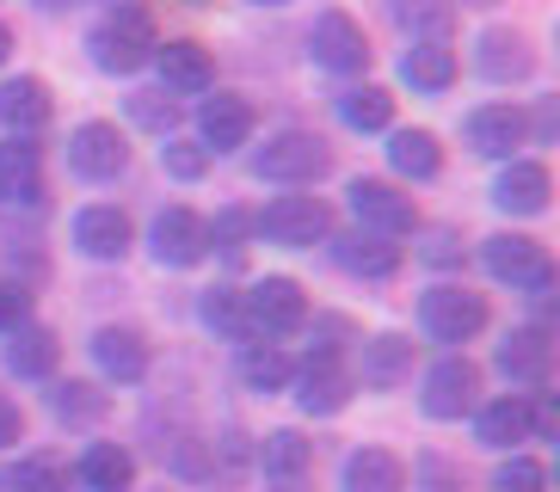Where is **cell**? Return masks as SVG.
<instances>
[{"label":"cell","mask_w":560,"mask_h":492,"mask_svg":"<svg viewBox=\"0 0 560 492\" xmlns=\"http://www.w3.org/2000/svg\"><path fill=\"white\" fill-rule=\"evenodd\" d=\"M7 49H13V32H7V25H0V62H7Z\"/></svg>","instance_id":"f6af8a7d"},{"label":"cell","mask_w":560,"mask_h":492,"mask_svg":"<svg viewBox=\"0 0 560 492\" xmlns=\"http://www.w3.org/2000/svg\"><path fill=\"white\" fill-rule=\"evenodd\" d=\"M32 320V295L19 290V283H0V332H13Z\"/></svg>","instance_id":"b9f144b4"},{"label":"cell","mask_w":560,"mask_h":492,"mask_svg":"<svg viewBox=\"0 0 560 492\" xmlns=\"http://www.w3.org/2000/svg\"><path fill=\"white\" fill-rule=\"evenodd\" d=\"M136 480V456L117 449V443H93L81 456V487L86 492H124Z\"/></svg>","instance_id":"83f0119b"},{"label":"cell","mask_w":560,"mask_h":492,"mask_svg":"<svg viewBox=\"0 0 560 492\" xmlns=\"http://www.w3.org/2000/svg\"><path fill=\"white\" fill-rule=\"evenodd\" d=\"M548 191H555V179H548L542 161H511L505 173H499V185H493V203L505 215H542Z\"/></svg>","instance_id":"d6986e66"},{"label":"cell","mask_w":560,"mask_h":492,"mask_svg":"<svg viewBox=\"0 0 560 492\" xmlns=\"http://www.w3.org/2000/svg\"><path fill=\"white\" fill-rule=\"evenodd\" d=\"M542 487H548V475L536 456H511L493 468V492H542Z\"/></svg>","instance_id":"f35d334b"},{"label":"cell","mask_w":560,"mask_h":492,"mask_svg":"<svg viewBox=\"0 0 560 492\" xmlns=\"http://www.w3.org/2000/svg\"><path fill=\"white\" fill-rule=\"evenodd\" d=\"M548 363H555V344H548L542 327H517L499 344V370L511 382H548Z\"/></svg>","instance_id":"cb8c5ba5"},{"label":"cell","mask_w":560,"mask_h":492,"mask_svg":"<svg viewBox=\"0 0 560 492\" xmlns=\"http://www.w3.org/2000/svg\"><path fill=\"white\" fill-rule=\"evenodd\" d=\"M388 13L400 19V25H412V37L425 32V37H444V25H450V0H388Z\"/></svg>","instance_id":"d590c367"},{"label":"cell","mask_w":560,"mask_h":492,"mask_svg":"<svg viewBox=\"0 0 560 492\" xmlns=\"http://www.w3.org/2000/svg\"><path fill=\"white\" fill-rule=\"evenodd\" d=\"M44 7H50V13H62V7H81V0H44Z\"/></svg>","instance_id":"bcb514c9"},{"label":"cell","mask_w":560,"mask_h":492,"mask_svg":"<svg viewBox=\"0 0 560 492\" xmlns=\"http://www.w3.org/2000/svg\"><path fill=\"white\" fill-rule=\"evenodd\" d=\"M93 363L105 382H142L149 376V339L136 327H100L93 332Z\"/></svg>","instance_id":"ac0fdd59"},{"label":"cell","mask_w":560,"mask_h":492,"mask_svg":"<svg viewBox=\"0 0 560 492\" xmlns=\"http://www.w3.org/2000/svg\"><path fill=\"white\" fill-rule=\"evenodd\" d=\"M351 215H358L370 234H382V241H395V234H407L419 215H412V197L395 191L388 179H358L351 185Z\"/></svg>","instance_id":"8fae6325"},{"label":"cell","mask_w":560,"mask_h":492,"mask_svg":"<svg viewBox=\"0 0 560 492\" xmlns=\"http://www.w3.org/2000/svg\"><path fill=\"white\" fill-rule=\"evenodd\" d=\"M253 7H283V0H253Z\"/></svg>","instance_id":"c3c4849f"},{"label":"cell","mask_w":560,"mask_h":492,"mask_svg":"<svg viewBox=\"0 0 560 492\" xmlns=\"http://www.w3.org/2000/svg\"><path fill=\"white\" fill-rule=\"evenodd\" d=\"M154 25L142 7H117V13H105L93 32H86V56H93V68H105V74H136L142 62H154Z\"/></svg>","instance_id":"6da1fadb"},{"label":"cell","mask_w":560,"mask_h":492,"mask_svg":"<svg viewBox=\"0 0 560 492\" xmlns=\"http://www.w3.org/2000/svg\"><path fill=\"white\" fill-rule=\"evenodd\" d=\"M363 388H400V382L412 376V339H400V332H376V339H363Z\"/></svg>","instance_id":"44dd1931"},{"label":"cell","mask_w":560,"mask_h":492,"mask_svg":"<svg viewBox=\"0 0 560 492\" xmlns=\"http://www.w3.org/2000/svg\"><path fill=\"white\" fill-rule=\"evenodd\" d=\"M308 56L320 68H332V74H358V68H370V37H363V25L346 7H327L308 32Z\"/></svg>","instance_id":"ba28073f"},{"label":"cell","mask_w":560,"mask_h":492,"mask_svg":"<svg viewBox=\"0 0 560 492\" xmlns=\"http://www.w3.org/2000/svg\"><path fill=\"white\" fill-rule=\"evenodd\" d=\"M388 166H395L400 179H438L444 148H438L431 130H395V142H388Z\"/></svg>","instance_id":"484cf974"},{"label":"cell","mask_w":560,"mask_h":492,"mask_svg":"<svg viewBox=\"0 0 560 492\" xmlns=\"http://www.w3.org/2000/svg\"><path fill=\"white\" fill-rule=\"evenodd\" d=\"M19 443H25V412H19V400L0 394V449H19Z\"/></svg>","instance_id":"7bdbcfd3"},{"label":"cell","mask_w":560,"mask_h":492,"mask_svg":"<svg viewBox=\"0 0 560 492\" xmlns=\"http://www.w3.org/2000/svg\"><path fill=\"white\" fill-rule=\"evenodd\" d=\"M198 130H203V154H229V148H247L253 136V105L241 93H215L198 105Z\"/></svg>","instance_id":"9a60e30c"},{"label":"cell","mask_w":560,"mask_h":492,"mask_svg":"<svg viewBox=\"0 0 560 492\" xmlns=\"http://www.w3.org/2000/svg\"><path fill=\"white\" fill-rule=\"evenodd\" d=\"M450 7H456V0H450ZM462 7H487V0H462Z\"/></svg>","instance_id":"7dc6e473"},{"label":"cell","mask_w":560,"mask_h":492,"mask_svg":"<svg viewBox=\"0 0 560 492\" xmlns=\"http://www.w3.org/2000/svg\"><path fill=\"white\" fill-rule=\"evenodd\" d=\"M203 320L215 332H229V339L247 344V308H241V290H203Z\"/></svg>","instance_id":"8d00e7d4"},{"label":"cell","mask_w":560,"mask_h":492,"mask_svg":"<svg viewBox=\"0 0 560 492\" xmlns=\"http://www.w3.org/2000/svg\"><path fill=\"white\" fill-rule=\"evenodd\" d=\"M475 68L493 86H517V81L536 74V44H529L524 32H511V25H493V32H480V44H475Z\"/></svg>","instance_id":"30bf717a"},{"label":"cell","mask_w":560,"mask_h":492,"mask_svg":"<svg viewBox=\"0 0 560 492\" xmlns=\"http://www.w3.org/2000/svg\"><path fill=\"white\" fill-rule=\"evenodd\" d=\"M346 492H407V461H400L395 449L363 443L346 461Z\"/></svg>","instance_id":"7402d4cb"},{"label":"cell","mask_w":560,"mask_h":492,"mask_svg":"<svg viewBox=\"0 0 560 492\" xmlns=\"http://www.w3.org/2000/svg\"><path fill=\"white\" fill-rule=\"evenodd\" d=\"M419 492H468V475L444 456H419Z\"/></svg>","instance_id":"60d3db41"},{"label":"cell","mask_w":560,"mask_h":492,"mask_svg":"<svg viewBox=\"0 0 560 492\" xmlns=\"http://www.w3.org/2000/svg\"><path fill=\"white\" fill-rule=\"evenodd\" d=\"M7 370L13 376H25V382H37V376H50L56 370V332L50 327H13V344H7Z\"/></svg>","instance_id":"4316f807"},{"label":"cell","mask_w":560,"mask_h":492,"mask_svg":"<svg viewBox=\"0 0 560 492\" xmlns=\"http://www.w3.org/2000/svg\"><path fill=\"white\" fill-rule=\"evenodd\" d=\"M161 166L173 173V179H203V173H210V154H203L198 142H179V136H166Z\"/></svg>","instance_id":"ab89813d"},{"label":"cell","mask_w":560,"mask_h":492,"mask_svg":"<svg viewBox=\"0 0 560 492\" xmlns=\"http://www.w3.org/2000/svg\"><path fill=\"white\" fill-rule=\"evenodd\" d=\"M0 492H68V475L56 456H19L0 475Z\"/></svg>","instance_id":"836d02e7"},{"label":"cell","mask_w":560,"mask_h":492,"mask_svg":"<svg viewBox=\"0 0 560 492\" xmlns=\"http://www.w3.org/2000/svg\"><path fill=\"white\" fill-rule=\"evenodd\" d=\"M529 437V400L524 394H505L493 407H480V443H493V449H511V443Z\"/></svg>","instance_id":"f1b7e54d"},{"label":"cell","mask_w":560,"mask_h":492,"mask_svg":"<svg viewBox=\"0 0 560 492\" xmlns=\"http://www.w3.org/2000/svg\"><path fill=\"white\" fill-rule=\"evenodd\" d=\"M339 265L358 271V278H395L400 246H388L382 234H351V241H339Z\"/></svg>","instance_id":"f546056e"},{"label":"cell","mask_w":560,"mask_h":492,"mask_svg":"<svg viewBox=\"0 0 560 492\" xmlns=\"http://www.w3.org/2000/svg\"><path fill=\"white\" fill-rule=\"evenodd\" d=\"M173 117H179V98H166V86L130 93V124H142V130L166 136V130H173Z\"/></svg>","instance_id":"74e56055"},{"label":"cell","mask_w":560,"mask_h":492,"mask_svg":"<svg viewBox=\"0 0 560 492\" xmlns=\"http://www.w3.org/2000/svg\"><path fill=\"white\" fill-rule=\"evenodd\" d=\"M529 142V124L517 105H480V112H468V148L475 154H487V161H511V148Z\"/></svg>","instance_id":"2e32d148"},{"label":"cell","mask_w":560,"mask_h":492,"mask_svg":"<svg viewBox=\"0 0 560 492\" xmlns=\"http://www.w3.org/2000/svg\"><path fill=\"white\" fill-rule=\"evenodd\" d=\"M419 327L438 344H468L487 327V302H480L475 290H462V283H438V290H425V302H419Z\"/></svg>","instance_id":"5b68a950"},{"label":"cell","mask_w":560,"mask_h":492,"mask_svg":"<svg viewBox=\"0 0 560 492\" xmlns=\"http://www.w3.org/2000/svg\"><path fill=\"white\" fill-rule=\"evenodd\" d=\"M154 62H161V81L166 93H210L215 81V62L210 49L191 44V37H173V44H154Z\"/></svg>","instance_id":"ffe728a7"},{"label":"cell","mask_w":560,"mask_h":492,"mask_svg":"<svg viewBox=\"0 0 560 492\" xmlns=\"http://www.w3.org/2000/svg\"><path fill=\"white\" fill-rule=\"evenodd\" d=\"M253 173L259 179H278V185H314L332 173V148L314 130H278L253 154Z\"/></svg>","instance_id":"7a4b0ae2"},{"label":"cell","mask_w":560,"mask_h":492,"mask_svg":"<svg viewBox=\"0 0 560 492\" xmlns=\"http://www.w3.org/2000/svg\"><path fill=\"white\" fill-rule=\"evenodd\" d=\"M241 308H247V339H290L308 327V295L296 278H259L241 295Z\"/></svg>","instance_id":"3957f363"},{"label":"cell","mask_w":560,"mask_h":492,"mask_svg":"<svg viewBox=\"0 0 560 492\" xmlns=\"http://www.w3.org/2000/svg\"><path fill=\"white\" fill-rule=\"evenodd\" d=\"M130 241H136V229L117 203H86V210L74 215V246H81L86 259H124Z\"/></svg>","instance_id":"5bb4252c"},{"label":"cell","mask_w":560,"mask_h":492,"mask_svg":"<svg viewBox=\"0 0 560 492\" xmlns=\"http://www.w3.org/2000/svg\"><path fill=\"white\" fill-rule=\"evenodd\" d=\"M154 259L166 265V271H185V265H198L203 253H210V222H203L198 210H185V203H173V210L154 215Z\"/></svg>","instance_id":"9c48e42d"},{"label":"cell","mask_w":560,"mask_h":492,"mask_svg":"<svg viewBox=\"0 0 560 492\" xmlns=\"http://www.w3.org/2000/svg\"><path fill=\"white\" fill-rule=\"evenodd\" d=\"M0 203H25V210H37L44 203V161H37V148L25 142V136H13V142H0Z\"/></svg>","instance_id":"e0dca14e"},{"label":"cell","mask_w":560,"mask_h":492,"mask_svg":"<svg viewBox=\"0 0 560 492\" xmlns=\"http://www.w3.org/2000/svg\"><path fill=\"white\" fill-rule=\"evenodd\" d=\"M339 117H346V130H388L395 98H388V86H351V93H339Z\"/></svg>","instance_id":"d6a6232c"},{"label":"cell","mask_w":560,"mask_h":492,"mask_svg":"<svg viewBox=\"0 0 560 492\" xmlns=\"http://www.w3.org/2000/svg\"><path fill=\"white\" fill-rule=\"evenodd\" d=\"M253 229L278 246H320L332 234V210L320 197H271V203L253 215Z\"/></svg>","instance_id":"8992f818"},{"label":"cell","mask_w":560,"mask_h":492,"mask_svg":"<svg viewBox=\"0 0 560 492\" xmlns=\"http://www.w3.org/2000/svg\"><path fill=\"white\" fill-rule=\"evenodd\" d=\"M480 259H487V271H493L499 283H511V290H529V295L555 290L548 246L529 241V234H493V241H480Z\"/></svg>","instance_id":"277c9868"},{"label":"cell","mask_w":560,"mask_h":492,"mask_svg":"<svg viewBox=\"0 0 560 492\" xmlns=\"http://www.w3.org/2000/svg\"><path fill=\"white\" fill-rule=\"evenodd\" d=\"M241 382L259 394H278L283 382H290V358H283L278 344H265V339H247L241 344Z\"/></svg>","instance_id":"1f68e13d"},{"label":"cell","mask_w":560,"mask_h":492,"mask_svg":"<svg viewBox=\"0 0 560 492\" xmlns=\"http://www.w3.org/2000/svg\"><path fill=\"white\" fill-rule=\"evenodd\" d=\"M400 74H407L419 93H444L450 81H456V49L444 44V37H412L407 62H400Z\"/></svg>","instance_id":"d4e9b609"},{"label":"cell","mask_w":560,"mask_h":492,"mask_svg":"<svg viewBox=\"0 0 560 492\" xmlns=\"http://www.w3.org/2000/svg\"><path fill=\"white\" fill-rule=\"evenodd\" d=\"M50 407L62 425H93V419H105V394L93 388V382H62V388L50 394Z\"/></svg>","instance_id":"e575fe53"},{"label":"cell","mask_w":560,"mask_h":492,"mask_svg":"<svg viewBox=\"0 0 560 492\" xmlns=\"http://www.w3.org/2000/svg\"><path fill=\"white\" fill-rule=\"evenodd\" d=\"M296 400H302V412H314V419L346 412V400H351V370H346V358H339V351H314L308 370H302V382H296Z\"/></svg>","instance_id":"4fadbf2b"},{"label":"cell","mask_w":560,"mask_h":492,"mask_svg":"<svg viewBox=\"0 0 560 492\" xmlns=\"http://www.w3.org/2000/svg\"><path fill=\"white\" fill-rule=\"evenodd\" d=\"M68 166L93 185H112V179H124V166H130V142H124L117 124L93 117V124H81V130L68 136Z\"/></svg>","instance_id":"52a82bcc"},{"label":"cell","mask_w":560,"mask_h":492,"mask_svg":"<svg viewBox=\"0 0 560 492\" xmlns=\"http://www.w3.org/2000/svg\"><path fill=\"white\" fill-rule=\"evenodd\" d=\"M0 124L19 136H32L50 124V86L37 81V74H19V81L0 86Z\"/></svg>","instance_id":"603a6c76"},{"label":"cell","mask_w":560,"mask_h":492,"mask_svg":"<svg viewBox=\"0 0 560 492\" xmlns=\"http://www.w3.org/2000/svg\"><path fill=\"white\" fill-rule=\"evenodd\" d=\"M259 461H265V475L271 480H302L308 475V461H314V449H308L302 431H271V437L259 443Z\"/></svg>","instance_id":"4dcf8cb0"},{"label":"cell","mask_w":560,"mask_h":492,"mask_svg":"<svg viewBox=\"0 0 560 492\" xmlns=\"http://www.w3.org/2000/svg\"><path fill=\"white\" fill-rule=\"evenodd\" d=\"M425 259H431V265H456V259H462L456 234H450V229H438V234H431V246H425Z\"/></svg>","instance_id":"ee69618b"},{"label":"cell","mask_w":560,"mask_h":492,"mask_svg":"<svg viewBox=\"0 0 560 492\" xmlns=\"http://www.w3.org/2000/svg\"><path fill=\"white\" fill-rule=\"evenodd\" d=\"M419 400H425L431 419H462V412L480 407V370L468 358H444L425 376V394H419Z\"/></svg>","instance_id":"7c38bea8"}]
</instances>
